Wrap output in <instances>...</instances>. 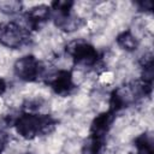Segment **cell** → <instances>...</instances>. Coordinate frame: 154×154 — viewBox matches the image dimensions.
Instances as JSON below:
<instances>
[{"mask_svg": "<svg viewBox=\"0 0 154 154\" xmlns=\"http://www.w3.org/2000/svg\"><path fill=\"white\" fill-rule=\"evenodd\" d=\"M13 125L19 136L25 140H34L52 134L55 130L57 120L48 114L23 112L16 118Z\"/></svg>", "mask_w": 154, "mask_h": 154, "instance_id": "obj_1", "label": "cell"}, {"mask_svg": "<svg viewBox=\"0 0 154 154\" xmlns=\"http://www.w3.org/2000/svg\"><path fill=\"white\" fill-rule=\"evenodd\" d=\"M152 93V84L143 81H135L124 84L114 89L109 97V111L117 113L130 105L135 103L143 96H148Z\"/></svg>", "mask_w": 154, "mask_h": 154, "instance_id": "obj_2", "label": "cell"}, {"mask_svg": "<svg viewBox=\"0 0 154 154\" xmlns=\"http://www.w3.org/2000/svg\"><path fill=\"white\" fill-rule=\"evenodd\" d=\"M31 41L30 30L16 22L0 23V43L7 48L18 49Z\"/></svg>", "mask_w": 154, "mask_h": 154, "instance_id": "obj_3", "label": "cell"}, {"mask_svg": "<svg viewBox=\"0 0 154 154\" xmlns=\"http://www.w3.org/2000/svg\"><path fill=\"white\" fill-rule=\"evenodd\" d=\"M66 52L71 55L76 65L83 67H91L99 61V53L96 48L85 41H73L66 47Z\"/></svg>", "mask_w": 154, "mask_h": 154, "instance_id": "obj_4", "label": "cell"}, {"mask_svg": "<svg viewBox=\"0 0 154 154\" xmlns=\"http://www.w3.org/2000/svg\"><path fill=\"white\" fill-rule=\"evenodd\" d=\"M14 75L24 82H35L40 79L43 75V66L31 54L19 58L13 65Z\"/></svg>", "mask_w": 154, "mask_h": 154, "instance_id": "obj_5", "label": "cell"}, {"mask_svg": "<svg viewBox=\"0 0 154 154\" xmlns=\"http://www.w3.org/2000/svg\"><path fill=\"white\" fill-rule=\"evenodd\" d=\"M47 83L53 89V91L61 96H67L72 93L75 84L72 81V73L69 70H58L55 73H53Z\"/></svg>", "mask_w": 154, "mask_h": 154, "instance_id": "obj_6", "label": "cell"}, {"mask_svg": "<svg viewBox=\"0 0 154 154\" xmlns=\"http://www.w3.org/2000/svg\"><path fill=\"white\" fill-rule=\"evenodd\" d=\"M114 118H116V113L111 112L109 109L107 112L100 113L91 122L89 135H93V136H96L100 138H106V136H107L108 131L111 130V126L114 122Z\"/></svg>", "mask_w": 154, "mask_h": 154, "instance_id": "obj_7", "label": "cell"}, {"mask_svg": "<svg viewBox=\"0 0 154 154\" xmlns=\"http://www.w3.org/2000/svg\"><path fill=\"white\" fill-rule=\"evenodd\" d=\"M51 17V7L48 5H37L31 7L26 13H25V19H26V29H34L37 30L41 28V25L48 20Z\"/></svg>", "mask_w": 154, "mask_h": 154, "instance_id": "obj_8", "label": "cell"}, {"mask_svg": "<svg viewBox=\"0 0 154 154\" xmlns=\"http://www.w3.org/2000/svg\"><path fill=\"white\" fill-rule=\"evenodd\" d=\"M53 17V20L55 23V25L64 30V31H73V30H77L82 24V19L73 16L72 13L69 14V16H51Z\"/></svg>", "mask_w": 154, "mask_h": 154, "instance_id": "obj_9", "label": "cell"}, {"mask_svg": "<svg viewBox=\"0 0 154 154\" xmlns=\"http://www.w3.org/2000/svg\"><path fill=\"white\" fill-rule=\"evenodd\" d=\"M137 154H154V140L152 132H143L134 140Z\"/></svg>", "mask_w": 154, "mask_h": 154, "instance_id": "obj_10", "label": "cell"}, {"mask_svg": "<svg viewBox=\"0 0 154 154\" xmlns=\"http://www.w3.org/2000/svg\"><path fill=\"white\" fill-rule=\"evenodd\" d=\"M105 149V138L89 135L82 146V154H102Z\"/></svg>", "mask_w": 154, "mask_h": 154, "instance_id": "obj_11", "label": "cell"}, {"mask_svg": "<svg viewBox=\"0 0 154 154\" xmlns=\"http://www.w3.org/2000/svg\"><path fill=\"white\" fill-rule=\"evenodd\" d=\"M116 41H117V43H118L119 47H122L123 49H125V51H128V52H134V51H136L137 47H138V41H137V38H136L130 31H128V30L120 32V34L117 36Z\"/></svg>", "mask_w": 154, "mask_h": 154, "instance_id": "obj_12", "label": "cell"}, {"mask_svg": "<svg viewBox=\"0 0 154 154\" xmlns=\"http://www.w3.org/2000/svg\"><path fill=\"white\" fill-rule=\"evenodd\" d=\"M22 10V2L19 1H0V11L7 14L17 13Z\"/></svg>", "mask_w": 154, "mask_h": 154, "instance_id": "obj_13", "label": "cell"}, {"mask_svg": "<svg viewBox=\"0 0 154 154\" xmlns=\"http://www.w3.org/2000/svg\"><path fill=\"white\" fill-rule=\"evenodd\" d=\"M140 11H152L153 10V2L152 1H140L136 2Z\"/></svg>", "mask_w": 154, "mask_h": 154, "instance_id": "obj_14", "label": "cell"}, {"mask_svg": "<svg viewBox=\"0 0 154 154\" xmlns=\"http://www.w3.org/2000/svg\"><path fill=\"white\" fill-rule=\"evenodd\" d=\"M6 143H7V135L5 132L0 131V154L4 152V149L6 147Z\"/></svg>", "mask_w": 154, "mask_h": 154, "instance_id": "obj_15", "label": "cell"}, {"mask_svg": "<svg viewBox=\"0 0 154 154\" xmlns=\"http://www.w3.org/2000/svg\"><path fill=\"white\" fill-rule=\"evenodd\" d=\"M6 91V83L2 78H0V96Z\"/></svg>", "mask_w": 154, "mask_h": 154, "instance_id": "obj_16", "label": "cell"}, {"mask_svg": "<svg viewBox=\"0 0 154 154\" xmlns=\"http://www.w3.org/2000/svg\"><path fill=\"white\" fill-rule=\"evenodd\" d=\"M24 154H31V153H24Z\"/></svg>", "mask_w": 154, "mask_h": 154, "instance_id": "obj_17", "label": "cell"}]
</instances>
